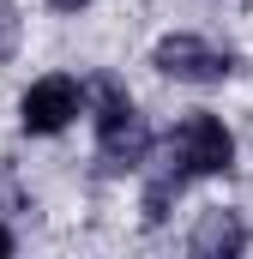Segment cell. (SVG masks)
Wrapping results in <instances>:
<instances>
[{
  "mask_svg": "<svg viewBox=\"0 0 253 259\" xmlns=\"http://www.w3.org/2000/svg\"><path fill=\"white\" fill-rule=\"evenodd\" d=\"M145 151H151V133L139 121L133 97L115 78H97V157H103V169H139Z\"/></svg>",
  "mask_w": 253,
  "mask_h": 259,
  "instance_id": "obj_1",
  "label": "cell"
},
{
  "mask_svg": "<svg viewBox=\"0 0 253 259\" xmlns=\"http://www.w3.org/2000/svg\"><path fill=\"white\" fill-rule=\"evenodd\" d=\"M169 163L187 169V181L193 175H229L235 169V139L217 115H187L169 133Z\"/></svg>",
  "mask_w": 253,
  "mask_h": 259,
  "instance_id": "obj_2",
  "label": "cell"
},
{
  "mask_svg": "<svg viewBox=\"0 0 253 259\" xmlns=\"http://www.w3.org/2000/svg\"><path fill=\"white\" fill-rule=\"evenodd\" d=\"M151 61H157V72H169V78H181V84H223V78L235 72V55L199 42L187 30H181V36H163Z\"/></svg>",
  "mask_w": 253,
  "mask_h": 259,
  "instance_id": "obj_3",
  "label": "cell"
},
{
  "mask_svg": "<svg viewBox=\"0 0 253 259\" xmlns=\"http://www.w3.org/2000/svg\"><path fill=\"white\" fill-rule=\"evenodd\" d=\"M78 109H85V84L66 78V72H49V78H36V84L24 91L18 121H24V133H61Z\"/></svg>",
  "mask_w": 253,
  "mask_h": 259,
  "instance_id": "obj_4",
  "label": "cell"
},
{
  "mask_svg": "<svg viewBox=\"0 0 253 259\" xmlns=\"http://www.w3.org/2000/svg\"><path fill=\"white\" fill-rule=\"evenodd\" d=\"M247 247V223L235 211H205L199 229H193V253L199 259H223V253H241Z\"/></svg>",
  "mask_w": 253,
  "mask_h": 259,
  "instance_id": "obj_5",
  "label": "cell"
},
{
  "mask_svg": "<svg viewBox=\"0 0 253 259\" xmlns=\"http://www.w3.org/2000/svg\"><path fill=\"white\" fill-rule=\"evenodd\" d=\"M181 187H187V169H175V163H169V169H157V175H151V187H145V223H163V217H169V205L181 199Z\"/></svg>",
  "mask_w": 253,
  "mask_h": 259,
  "instance_id": "obj_6",
  "label": "cell"
},
{
  "mask_svg": "<svg viewBox=\"0 0 253 259\" xmlns=\"http://www.w3.org/2000/svg\"><path fill=\"white\" fill-rule=\"evenodd\" d=\"M12 55H18V6L0 0V61H12Z\"/></svg>",
  "mask_w": 253,
  "mask_h": 259,
  "instance_id": "obj_7",
  "label": "cell"
},
{
  "mask_svg": "<svg viewBox=\"0 0 253 259\" xmlns=\"http://www.w3.org/2000/svg\"><path fill=\"white\" fill-rule=\"evenodd\" d=\"M55 12H78V6H91V0H49Z\"/></svg>",
  "mask_w": 253,
  "mask_h": 259,
  "instance_id": "obj_8",
  "label": "cell"
},
{
  "mask_svg": "<svg viewBox=\"0 0 253 259\" xmlns=\"http://www.w3.org/2000/svg\"><path fill=\"white\" fill-rule=\"evenodd\" d=\"M0 253H12V235H6V229H0Z\"/></svg>",
  "mask_w": 253,
  "mask_h": 259,
  "instance_id": "obj_9",
  "label": "cell"
}]
</instances>
